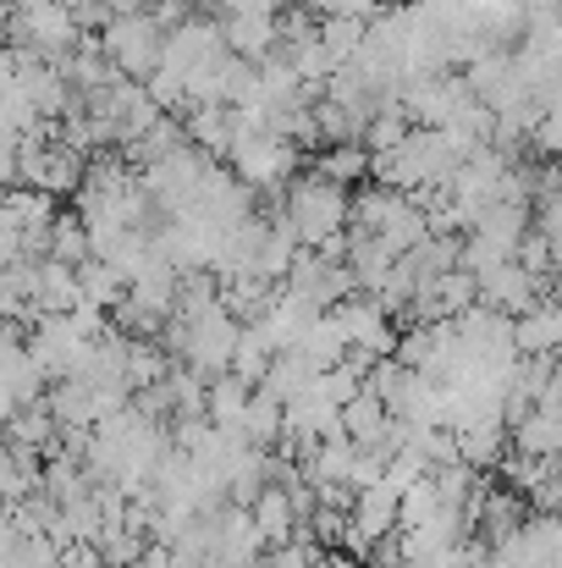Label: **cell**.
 Here are the masks:
<instances>
[{"instance_id": "cell-21", "label": "cell", "mask_w": 562, "mask_h": 568, "mask_svg": "<svg viewBox=\"0 0 562 568\" xmlns=\"http://www.w3.org/2000/svg\"><path fill=\"white\" fill-rule=\"evenodd\" d=\"M265 365H270V343L259 337V326H237V343H232V359H226V371L243 381H259L265 376Z\"/></svg>"}, {"instance_id": "cell-12", "label": "cell", "mask_w": 562, "mask_h": 568, "mask_svg": "<svg viewBox=\"0 0 562 568\" xmlns=\"http://www.w3.org/2000/svg\"><path fill=\"white\" fill-rule=\"evenodd\" d=\"M248 519H254V530H259V541L265 547H282V541H293V503H287V491L276 486V480H265L259 491H254V503H248Z\"/></svg>"}, {"instance_id": "cell-6", "label": "cell", "mask_w": 562, "mask_h": 568, "mask_svg": "<svg viewBox=\"0 0 562 568\" xmlns=\"http://www.w3.org/2000/svg\"><path fill=\"white\" fill-rule=\"evenodd\" d=\"M452 453L469 464V469H497V458L508 453V425L497 408H480L469 414L463 425H452Z\"/></svg>"}, {"instance_id": "cell-2", "label": "cell", "mask_w": 562, "mask_h": 568, "mask_svg": "<svg viewBox=\"0 0 562 568\" xmlns=\"http://www.w3.org/2000/svg\"><path fill=\"white\" fill-rule=\"evenodd\" d=\"M221 161H232L226 172L248 193H282L287 178L304 166V150L287 144V139H276L270 128H259V133H248V139H232V150H226Z\"/></svg>"}, {"instance_id": "cell-17", "label": "cell", "mask_w": 562, "mask_h": 568, "mask_svg": "<svg viewBox=\"0 0 562 568\" xmlns=\"http://www.w3.org/2000/svg\"><path fill=\"white\" fill-rule=\"evenodd\" d=\"M0 430H6V442H11V447L55 453V419H50L44 397H39V403H22V408H11V419H6Z\"/></svg>"}, {"instance_id": "cell-15", "label": "cell", "mask_w": 562, "mask_h": 568, "mask_svg": "<svg viewBox=\"0 0 562 568\" xmlns=\"http://www.w3.org/2000/svg\"><path fill=\"white\" fill-rule=\"evenodd\" d=\"M337 419H343V436H348V442H359V447H380V430H386V403L375 397L370 386H359V392L337 408Z\"/></svg>"}, {"instance_id": "cell-18", "label": "cell", "mask_w": 562, "mask_h": 568, "mask_svg": "<svg viewBox=\"0 0 562 568\" xmlns=\"http://www.w3.org/2000/svg\"><path fill=\"white\" fill-rule=\"evenodd\" d=\"M276 436H282V403L254 386V397H248V408L237 419V442L243 447H276Z\"/></svg>"}, {"instance_id": "cell-22", "label": "cell", "mask_w": 562, "mask_h": 568, "mask_svg": "<svg viewBox=\"0 0 562 568\" xmlns=\"http://www.w3.org/2000/svg\"><path fill=\"white\" fill-rule=\"evenodd\" d=\"M436 508H441V497H436L430 475H419L408 491H397V530H413V525H425Z\"/></svg>"}, {"instance_id": "cell-24", "label": "cell", "mask_w": 562, "mask_h": 568, "mask_svg": "<svg viewBox=\"0 0 562 568\" xmlns=\"http://www.w3.org/2000/svg\"><path fill=\"white\" fill-rule=\"evenodd\" d=\"M183 6H193V11H198V0H183Z\"/></svg>"}, {"instance_id": "cell-10", "label": "cell", "mask_w": 562, "mask_h": 568, "mask_svg": "<svg viewBox=\"0 0 562 568\" xmlns=\"http://www.w3.org/2000/svg\"><path fill=\"white\" fill-rule=\"evenodd\" d=\"M78 304V265L61 260H33V310L39 315H67Z\"/></svg>"}, {"instance_id": "cell-1", "label": "cell", "mask_w": 562, "mask_h": 568, "mask_svg": "<svg viewBox=\"0 0 562 568\" xmlns=\"http://www.w3.org/2000/svg\"><path fill=\"white\" fill-rule=\"evenodd\" d=\"M276 215L298 237V248H315V243H326L331 232L348 226V189L326 183L320 172H293L287 189H282V210Z\"/></svg>"}, {"instance_id": "cell-19", "label": "cell", "mask_w": 562, "mask_h": 568, "mask_svg": "<svg viewBox=\"0 0 562 568\" xmlns=\"http://www.w3.org/2000/svg\"><path fill=\"white\" fill-rule=\"evenodd\" d=\"M44 254L61 260V265H83V260H89V232H83V221H78L72 210H55V215H50V226H44Z\"/></svg>"}, {"instance_id": "cell-13", "label": "cell", "mask_w": 562, "mask_h": 568, "mask_svg": "<svg viewBox=\"0 0 562 568\" xmlns=\"http://www.w3.org/2000/svg\"><path fill=\"white\" fill-rule=\"evenodd\" d=\"M183 116V139L198 150V155H210V161H221L226 150H232V128H226V105H183L177 111Z\"/></svg>"}, {"instance_id": "cell-4", "label": "cell", "mask_w": 562, "mask_h": 568, "mask_svg": "<svg viewBox=\"0 0 562 568\" xmlns=\"http://www.w3.org/2000/svg\"><path fill=\"white\" fill-rule=\"evenodd\" d=\"M331 321L343 326L348 348H359V354H370V359H386L391 343H397L391 315L375 304L370 293H348V298H337V304H331Z\"/></svg>"}, {"instance_id": "cell-8", "label": "cell", "mask_w": 562, "mask_h": 568, "mask_svg": "<svg viewBox=\"0 0 562 568\" xmlns=\"http://www.w3.org/2000/svg\"><path fill=\"white\" fill-rule=\"evenodd\" d=\"M524 514H530V508H524V497H519V491H508L502 480H491V486H486V497H480V508H474V536H480L486 547H502V541L524 525Z\"/></svg>"}, {"instance_id": "cell-5", "label": "cell", "mask_w": 562, "mask_h": 568, "mask_svg": "<svg viewBox=\"0 0 562 568\" xmlns=\"http://www.w3.org/2000/svg\"><path fill=\"white\" fill-rule=\"evenodd\" d=\"M535 298H552V282L530 276L519 260H502V265H491L486 276H474V304H486V310L519 315V310H530Z\"/></svg>"}, {"instance_id": "cell-11", "label": "cell", "mask_w": 562, "mask_h": 568, "mask_svg": "<svg viewBox=\"0 0 562 568\" xmlns=\"http://www.w3.org/2000/svg\"><path fill=\"white\" fill-rule=\"evenodd\" d=\"M508 453L558 458V453H562V419H558V408H530L524 419H513V425H508Z\"/></svg>"}, {"instance_id": "cell-14", "label": "cell", "mask_w": 562, "mask_h": 568, "mask_svg": "<svg viewBox=\"0 0 562 568\" xmlns=\"http://www.w3.org/2000/svg\"><path fill=\"white\" fill-rule=\"evenodd\" d=\"M215 28H221V44L243 61H259L276 50V17H226Z\"/></svg>"}, {"instance_id": "cell-16", "label": "cell", "mask_w": 562, "mask_h": 568, "mask_svg": "<svg viewBox=\"0 0 562 568\" xmlns=\"http://www.w3.org/2000/svg\"><path fill=\"white\" fill-rule=\"evenodd\" d=\"M309 172H320L326 183L354 189V183H365V172H370V150H365L359 139H348V144H320V155L309 161Z\"/></svg>"}, {"instance_id": "cell-3", "label": "cell", "mask_w": 562, "mask_h": 568, "mask_svg": "<svg viewBox=\"0 0 562 568\" xmlns=\"http://www.w3.org/2000/svg\"><path fill=\"white\" fill-rule=\"evenodd\" d=\"M100 50H105V61L122 72V78H150V67L161 61V28H155V17L139 6V11H122V17H111L100 33Z\"/></svg>"}, {"instance_id": "cell-7", "label": "cell", "mask_w": 562, "mask_h": 568, "mask_svg": "<svg viewBox=\"0 0 562 568\" xmlns=\"http://www.w3.org/2000/svg\"><path fill=\"white\" fill-rule=\"evenodd\" d=\"M508 343H513V354H558V343H562L558 304L552 298H535L530 310L508 315Z\"/></svg>"}, {"instance_id": "cell-23", "label": "cell", "mask_w": 562, "mask_h": 568, "mask_svg": "<svg viewBox=\"0 0 562 568\" xmlns=\"http://www.w3.org/2000/svg\"><path fill=\"white\" fill-rule=\"evenodd\" d=\"M315 39H320L337 61H348V55L359 50V39H365V22H359V17H320Z\"/></svg>"}, {"instance_id": "cell-20", "label": "cell", "mask_w": 562, "mask_h": 568, "mask_svg": "<svg viewBox=\"0 0 562 568\" xmlns=\"http://www.w3.org/2000/svg\"><path fill=\"white\" fill-rule=\"evenodd\" d=\"M122 293H127V282H122L116 265H105V260H94V254L78 265V298H89V304H100V310H116Z\"/></svg>"}, {"instance_id": "cell-9", "label": "cell", "mask_w": 562, "mask_h": 568, "mask_svg": "<svg viewBox=\"0 0 562 568\" xmlns=\"http://www.w3.org/2000/svg\"><path fill=\"white\" fill-rule=\"evenodd\" d=\"M248 397H254V381H243V376H232V371H221V376L204 381V419H210L215 430H226V436L237 442V419H243Z\"/></svg>"}]
</instances>
